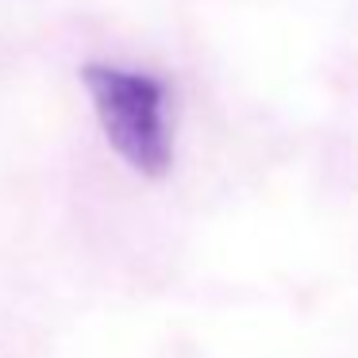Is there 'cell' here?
I'll list each match as a JSON object with an SVG mask.
<instances>
[{
  "label": "cell",
  "instance_id": "1",
  "mask_svg": "<svg viewBox=\"0 0 358 358\" xmlns=\"http://www.w3.org/2000/svg\"><path fill=\"white\" fill-rule=\"evenodd\" d=\"M81 85L93 101L108 147L143 178H166L173 166L170 89L162 78L112 62L81 66Z\"/></svg>",
  "mask_w": 358,
  "mask_h": 358
}]
</instances>
